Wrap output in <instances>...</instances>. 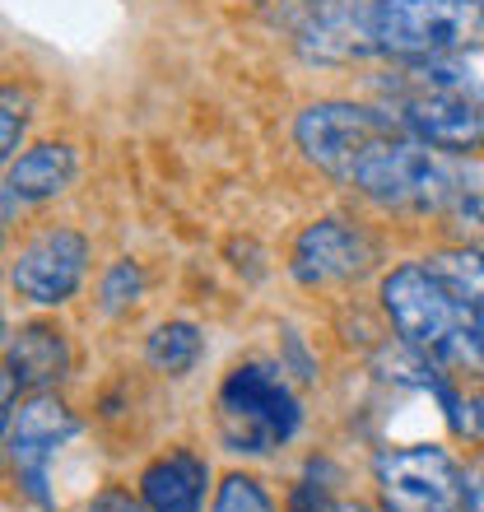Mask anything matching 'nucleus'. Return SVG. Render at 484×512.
Returning a JSON list of instances; mask_svg holds the SVG:
<instances>
[{
	"mask_svg": "<svg viewBox=\"0 0 484 512\" xmlns=\"http://www.w3.org/2000/svg\"><path fill=\"white\" fill-rule=\"evenodd\" d=\"M387 112L401 122L405 135H415L419 145L438 149L447 159H466L484 149V94H475L471 80L396 94Z\"/></svg>",
	"mask_w": 484,
	"mask_h": 512,
	"instance_id": "obj_8",
	"label": "nucleus"
},
{
	"mask_svg": "<svg viewBox=\"0 0 484 512\" xmlns=\"http://www.w3.org/2000/svg\"><path fill=\"white\" fill-rule=\"evenodd\" d=\"M201 354H205V336L196 322H163L145 340V364L154 373H168V378L191 373V368L201 364Z\"/></svg>",
	"mask_w": 484,
	"mask_h": 512,
	"instance_id": "obj_14",
	"label": "nucleus"
},
{
	"mask_svg": "<svg viewBox=\"0 0 484 512\" xmlns=\"http://www.w3.org/2000/svg\"><path fill=\"white\" fill-rule=\"evenodd\" d=\"M89 275V238L70 224L33 233L19 252L10 256V284L14 294L28 298L33 308H61L80 294Z\"/></svg>",
	"mask_w": 484,
	"mask_h": 512,
	"instance_id": "obj_9",
	"label": "nucleus"
},
{
	"mask_svg": "<svg viewBox=\"0 0 484 512\" xmlns=\"http://www.w3.org/2000/svg\"><path fill=\"white\" fill-rule=\"evenodd\" d=\"M336 503L326 499V485H312V480H298L294 494H289V512H331Z\"/></svg>",
	"mask_w": 484,
	"mask_h": 512,
	"instance_id": "obj_21",
	"label": "nucleus"
},
{
	"mask_svg": "<svg viewBox=\"0 0 484 512\" xmlns=\"http://www.w3.org/2000/svg\"><path fill=\"white\" fill-rule=\"evenodd\" d=\"M0 159L10 163L19 159V135H24L28 126V98L14 89V84H5V94H0Z\"/></svg>",
	"mask_w": 484,
	"mask_h": 512,
	"instance_id": "obj_18",
	"label": "nucleus"
},
{
	"mask_svg": "<svg viewBox=\"0 0 484 512\" xmlns=\"http://www.w3.org/2000/svg\"><path fill=\"white\" fill-rule=\"evenodd\" d=\"M89 512H149V508L140 494H131V489H121V485H108L94 503H89Z\"/></svg>",
	"mask_w": 484,
	"mask_h": 512,
	"instance_id": "obj_20",
	"label": "nucleus"
},
{
	"mask_svg": "<svg viewBox=\"0 0 484 512\" xmlns=\"http://www.w3.org/2000/svg\"><path fill=\"white\" fill-rule=\"evenodd\" d=\"M401 131V122L387 108H368V103H350V98H322L294 117V140L326 177H336L345 187V177L354 173V163L387 135Z\"/></svg>",
	"mask_w": 484,
	"mask_h": 512,
	"instance_id": "obj_7",
	"label": "nucleus"
},
{
	"mask_svg": "<svg viewBox=\"0 0 484 512\" xmlns=\"http://www.w3.org/2000/svg\"><path fill=\"white\" fill-rule=\"evenodd\" d=\"M377 261L373 238L350 224V219H317L294 238L289 247V275L303 289H322V284L359 280L363 270Z\"/></svg>",
	"mask_w": 484,
	"mask_h": 512,
	"instance_id": "obj_10",
	"label": "nucleus"
},
{
	"mask_svg": "<svg viewBox=\"0 0 484 512\" xmlns=\"http://www.w3.org/2000/svg\"><path fill=\"white\" fill-rule=\"evenodd\" d=\"M210 512H280V503H275V494L266 489V480H256V475H247V471H229L215 485Z\"/></svg>",
	"mask_w": 484,
	"mask_h": 512,
	"instance_id": "obj_16",
	"label": "nucleus"
},
{
	"mask_svg": "<svg viewBox=\"0 0 484 512\" xmlns=\"http://www.w3.org/2000/svg\"><path fill=\"white\" fill-rule=\"evenodd\" d=\"M484 47V0H354L336 61H429Z\"/></svg>",
	"mask_w": 484,
	"mask_h": 512,
	"instance_id": "obj_1",
	"label": "nucleus"
},
{
	"mask_svg": "<svg viewBox=\"0 0 484 512\" xmlns=\"http://www.w3.org/2000/svg\"><path fill=\"white\" fill-rule=\"evenodd\" d=\"M284 364H294L298 382H312V378H317V364H312L308 354H303V345H298V336H289V340H284Z\"/></svg>",
	"mask_w": 484,
	"mask_h": 512,
	"instance_id": "obj_22",
	"label": "nucleus"
},
{
	"mask_svg": "<svg viewBox=\"0 0 484 512\" xmlns=\"http://www.w3.org/2000/svg\"><path fill=\"white\" fill-rule=\"evenodd\" d=\"M461 443H475L484 447V391H461V415L452 424Z\"/></svg>",
	"mask_w": 484,
	"mask_h": 512,
	"instance_id": "obj_19",
	"label": "nucleus"
},
{
	"mask_svg": "<svg viewBox=\"0 0 484 512\" xmlns=\"http://www.w3.org/2000/svg\"><path fill=\"white\" fill-rule=\"evenodd\" d=\"M345 187H354L363 201L382 205V210H415V215H443L466 201V177L457 173V163L438 149L419 145L405 131L377 140L354 163Z\"/></svg>",
	"mask_w": 484,
	"mask_h": 512,
	"instance_id": "obj_3",
	"label": "nucleus"
},
{
	"mask_svg": "<svg viewBox=\"0 0 484 512\" xmlns=\"http://www.w3.org/2000/svg\"><path fill=\"white\" fill-rule=\"evenodd\" d=\"M140 289H145L140 261L121 256V261H112V266L103 270V280H98V308L108 312V317H117V312H126L135 298H140Z\"/></svg>",
	"mask_w": 484,
	"mask_h": 512,
	"instance_id": "obj_17",
	"label": "nucleus"
},
{
	"mask_svg": "<svg viewBox=\"0 0 484 512\" xmlns=\"http://www.w3.org/2000/svg\"><path fill=\"white\" fill-rule=\"evenodd\" d=\"M373 485L382 512H466V471L447 447H382Z\"/></svg>",
	"mask_w": 484,
	"mask_h": 512,
	"instance_id": "obj_6",
	"label": "nucleus"
},
{
	"mask_svg": "<svg viewBox=\"0 0 484 512\" xmlns=\"http://www.w3.org/2000/svg\"><path fill=\"white\" fill-rule=\"evenodd\" d=\"M280 373L284 368H270L261 359L233 364L224 373L215 391V429L229 452L270 457L284 443H294V433L303 429V405Z\"/></svg>",
	"mask_w": 484,
	"mask_h": 512,
	"instance_id": "obj_4",
	"label": "nucleus"
},
{
	"mask_svg": "<svg viewBox=\"0 0 484 512\" xmlns=\"http://www.w3.org/2000/svg\"><path fill=\"white\" fill-rule=\"evenodd\" d=\"M135 494L149 512H205V499H215V475L196 447H168L140 466Z\"/></svg>",
	"mask_w": 484,
	"mask_h": 512,
	"instance_id": "obj_11",
	"label": "nucleus"
},
{
	"mask_svg": "<svg viewBox=\"0 0 484 512\" xmlns=\"http://www.w3.org/2000/svg\"><path fill=\"white\" fill-rule=\"evenodd\" d=\"M424 266L471 308H484V247H438L424 256Z\"/></svg>",
	"mask_w": 484,
	"mask_h": 512,
	"instance_id": "obj_15",
	"label": "nucleus"
},
{
	"mask_svg": "<svg viewBox=\"0 0 484 512\" xmlns=\"http://www.w3.org/2000/svg\"><path fill=\"white\" fill-rule=\"evenodd\" d=\"M466 512H484V461L466 471Z\"/></svg>",
	"mask_w": 484,
	"mask_h": 512,
	"instance_id": "obj_23",
	"label": "nucleus"
},
{
	"mask_svg": "<svg viewBox=\"0 0 484 512\" xmlns=\"http://www.w3.org/2000/svg\"><path fill=\"white\" fill-rule=\"evenodd\" d=\"M70 373V345L56 322H24L5 340V378L19 382V391H56V382Z\"/></svg>",
	"mask_w": 484,
	"mask_h": 512,
	"instance_id": "obj_12",
	"label": "nucleus"
},
{
	"mask_svg": "<svg viewBox=\"0 0 484 512\" xmlns=\"http://www.w3.org/2000/svg\"><path fill=\"white\" fill-rule=\"evenodd\" d=\"M80 433V419L56 391H28L24 401L5 415V461L19 494L33 508L52 512V457L61 452V443H70Z\"/></svg>",
	"mask_w": 484,
	"mask_h": 512,
	"instance_id": "obj_5",
	"label": "nucleus"
},
{
	"mask_svg": "<svg viewBox=\"0 0 484 512\" xmlns=\"http://www.w3.org/2000/svg\"><path fill=\"white\" fill-rule=\"evenodd\" d=\"M377 303L401 345L452 373L484 378V308H471L466 298H457L424 261L391 266L377 284Z\"/></svg>",
	"mask_w": 484,
	"mask_h": 512,
	"instance_id": "obj_2",
	"label": "nucleus"
},
{
	"mask_svg": "<svg viewBox=\"0 0 484 512\" xmlns=\"http://www.w3.org/2000/svg\"><path fill=\"white\" fill-rule=\"evenodd\" d=\"M75 173H80L75 149L66 140H42L5 163V191H14L19 201H52L75 182Z\"/></svg>",
	"mask_w": 484,
	"mask_h": 512,
	"instance_id": "obj_13",
	"label": "nucleus"
},
{
	"mask_svg": "<svg viewBox=\"0 0 484 512\" xmlns=\"http://www.w3.org/2000/svg\"><path fill=\"white\" fill-rule=\"evenodd\" d=\"M331 512H382V508H377V503H368V499H340Z\"/></svg>",
	"mask_w": 484,
	"mask_h": 512,
	"instance_id": "obj_24",
	"label": "nucleus"
}]
</instances>
